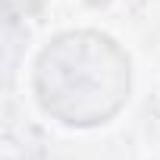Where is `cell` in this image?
Segmentation results:
<instances>
[{
    "label": "cell",
    "instance_id": "6da1fadb",
    "mask_svg": "<svg viewBox=\"0 0 160 160\" xmlns=\"http://www.w3.org/2000/svg\"><path fill=\"white\" fill-rule=\"evenodd\" d=\"M132 69L126 50L101 32H63L38 57L35 94L66 126H98L129 101Z\"/></svg>",
    "mask_w": 160,
    "mask_h": 160
},
{
    "label": "cell",
    "instance_id": "7a4b0ae2",
    "mask_svg": "<svg viewBox=\"0 0 160 160\" xmlns=\"http://www.w3.org/2000/svg\"><path fill=\"white\" fill-rule=\"evenodd\" d=\"M88 7H104V3H110V0H85Z\"/></svg>",
    "mask_w": 160,
    "mask_h": 160
}]
</instances>
